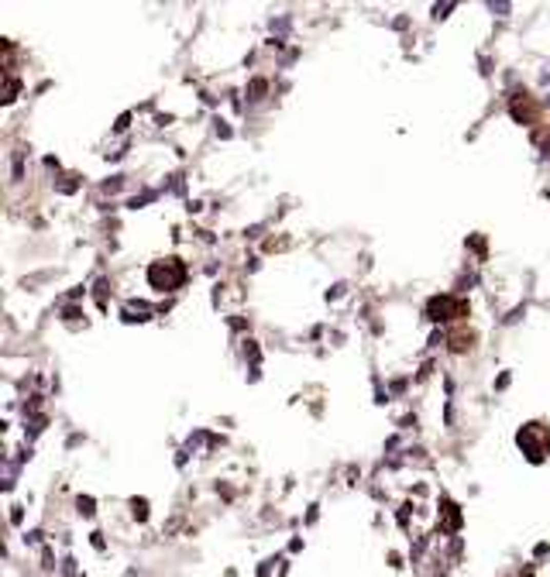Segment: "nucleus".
<instances>
[{
  "label": "nucleus",
  "instance_id": "obj_2",
  "mask_svg": "<svg viewBox=\"0 0 550 577\" xmlns=\"http://www.w3.org/2000/svg\"><path fill=\"white\" fill-rule=\"evenodd\" d=\"M543 440H547V433L540 430V426H526V430L519 433V447L526 443V447H529V457H533V461H540V457H543Z\"/></svg>",
  "mask_w": 550,
  "mask_h": 577
},
{
  "label": "nucleus",
  "instance_id": "obj_1",
  "mask_svg": "<svg viewBox=\"0 0 550 577\" xmlns=\"http://www.w3.org/2000/svg\"><path fill=\"white\" fill-rule=\"evenodd\" d=\"M183 275H186L183 265H179L175 258H169V261H155V265L148 268V282L165 292V289H175V285L183 282Z\"/></svg>",
  "mask_w": 550,
  "mask_h": 577
}]
</instances>
